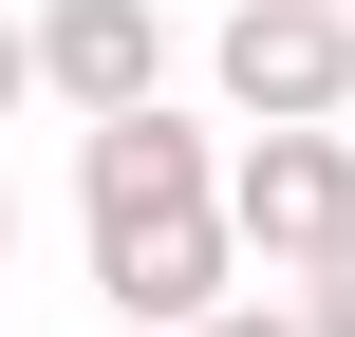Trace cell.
<instances>
[{
  "label": "cell",
  "instance_id": "7",
  "mask_svg": "<svg viewBox=\"0 0 355 337\" xmlns=\"http://www.w3.org/2000/svg\"><path fill=\"white\" fill-rule=\"evenodd\" d=\"M37 113V38H19V0H0V131Z\"/></svg>",
  "mask_w": 355,
  "mask_h": 337
},
{
  "label": "cell",
  "instance_id": "10",
  "mask_svg": "<svg viewBox=\"0 0 355 337\" xmlns=\"http://www.w3.org/2000/svg\"><path fill=\"white\" fill-rule=\"evenodd\" d=\"M337 19H355V0H337Z\"/></svg>",
  "mask_w": 355,
  "mask_h": 337
},
{
  "label": "cell",
  "instance_id": "4",
  "mask_svg": "<svg viewBox=\"0 0 355 337\" xmlns=\"http://www.w3.org/2000/svg\"><path fill=\"white\" fill-rule=\"evenodd\" d=\"M187 188H225V131H206V113H168V94L75 113V225H112V206H187Z\"/></svg>",
  "mask_w": 355,
  "mask_h": 337
},
{
  "label": "cell",
  "instance_id": "5",
  "mask_svg": "<svg viewBox=\"0 0 355 337\" xmlns=\"http://www.w3.org/2000/svg\"><path fill=\"white\" fill-rule=\"evenodd\" d=\"M19 38H37V94H56V113H131V94H168V19H150V0H37Z\"/></svg>",
  "mask_w": 355,
  "mask_h": 337
},
{
  "label": "cell",
  "instance_id": "2",
  "mask_svg": "<svg viewBox=\"0 0 355 337\" xmlns=\"http://www.w3.org/2000/svg\"><path fill=\"white\" fill-rule=\"evenodd\" d=\"M94 300L131 337H187L206 300H243V225H225V188H187V206H112L94 225Z\"/></svg>",
  "mask_w": 355,
  "mask_h": 337
},
{
  "label": "cell",
  "instance_id": "1",
  "mask_svg": "<svg viewBox=\"0 0 355 337\" xmlns=\"http://www.w3.org/2000/svg\"><path fill=\"white\" fill-rule=\"evenodd\" d=\"M225 225H243L262 281H300V263L355 225V131H337V113H262V131L225 150Z\"/></svg>",
  "mask_w": 355,
  "mask_h": 337
},
{
  "label": "cell",
  "instance_id": "6",
  "mask_svg": "<svg viewBox=\"0 0 355 337\" xmlns=\"http://www.w3.org/2000/svg\"><path fill=\"white\" fill-rule=\"evenodd\" d=\"M300 337H355V225L318 244V263H300Z\"/></svg>",
  "mask_w": 355,
  "mask_h": 337
},
{
  "label": "cell",
  "instance_id": "9",
  "mask_svg": "<svg viewBox=\"0 0 355 337\" xmlns=\"http://www.w3.org/2000/svg\"><path fill=\"white\" fill-rule=\"evenodd\" d=\"M0 263H19V188H0Z\"/></svg>",
  "mask_w": 355,
  "mask_h": 337
},
{
  "label": "cell",
  "instance_id": "3",
  "mask_svg": "<svg viewBox=\"0 0 355 337\" xmlns=\"http://www.w3.org/2000/svg\"><path fill=\"white\" fill-rule=\"evenodd\" d=\"M206 75H225L243 131H262V113H355V19H337V0H225Z\"/></svg>",
  "mask_w": 355,
  "mask_h": 337
},
{
  "label": "cell",
  "instance_id": "8",
  "mask_svg": "<svg viewBox=\"0 0 355 337\" xmlns=\"http://www.w3.org/2000/svg\"><path fill=\"white\" fill-rule=\"evenodd\" d=\"M187 337H300V300H206Z\"/></svg>",
  "mask_w": 355,
  "mask_h": 337
}]
</instances>
